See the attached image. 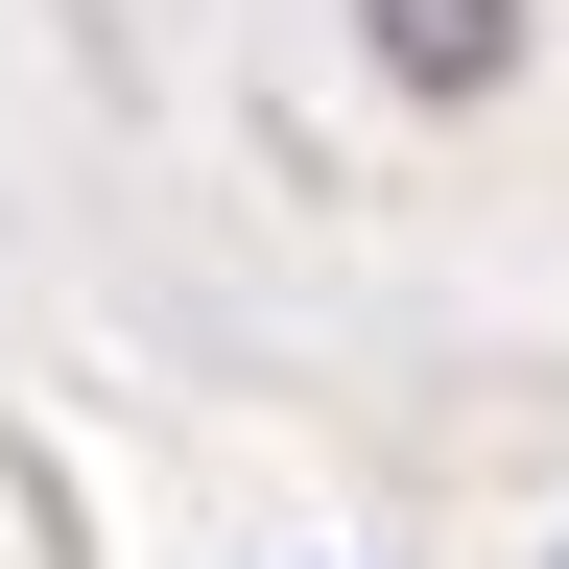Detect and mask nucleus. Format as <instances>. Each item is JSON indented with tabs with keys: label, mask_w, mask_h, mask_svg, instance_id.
<instances>
[{
	"label": "nucleus",
	"mask_w": 569,
	"mask_h": 569,
	"mask_svg": "<svg viewBox=\"0 0 569 569\" xmlns=\"http://www.w3.org/2000/svg\"><path fill=\"white\" fill-rule=\"evenodd\" d=\"M403 24V71H498V0H380Z\"/></svg>",
	"instance_id": "nucleus-1"
}]
</instances>
